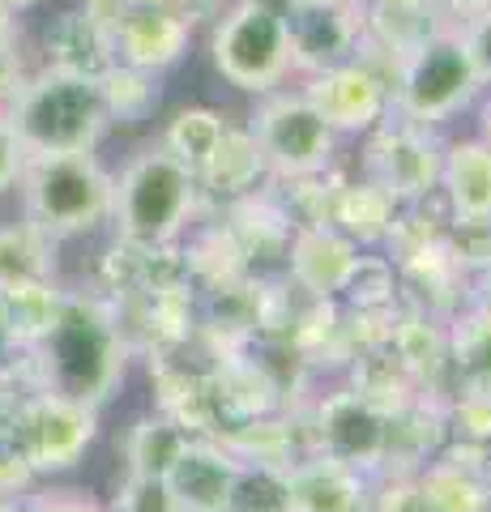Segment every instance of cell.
I'll use <instances>...</instances> for the list:
<instances>
[{
    "instance_id": "cell-1",
    "label": "cell",
    "mask_w": 491,
    "mask_h": 512,
    "mask_svg": "<svg viewBox=\"0 0 491 512\" xmlns=\"http://www.w3.org/2000/svg\"><path fill=\"white\" fill-rule=\"evenodd\" d=\"M133 363V346L116 308L94 291H73L60 303L52 329L26 350V389H47L103 410L120 393Z\"/></svg>"
},
{
    "instance_id": "cell-2",
    "label": "cell",
    "mask_w": 491,
    "mask_h": 512,
    "mask_svg": "<svg viewBox=\"0 0 491 512\" xmlns=\"http://www.w3.org/2000/svg\"><path fill=\"white\" fill-rule=\"evenodd\" d=\"M201 201V184L180 158L163 146H141L112 171V239L137 248H171L193 222Z\"/></svg>"
},
{
    "instance_id": "cell-3",
    "label": "cell",
    "mask_w": 491,
    "mask_h": 512,
    "mask_svg": "<svg viewBox=\"0 0 491 512\" xmlns=\"http://www.w3.org/2000/svg\"><path fill=\"white\" fill-rule=\"evenodd\" d=\"M22 218L56 244L99 235L112 222V167L99 150L86 154H30L18 180Z\"/></svg>"
},
{
    "instance_id": "cell-4",
    "label": "cell",
    "mask_w": 491,
    "mask_h": 512,
    "mask_svg": "<svg viewBox=\"0 0 491 512\" xmlns=\"http://www.w3.org/2000/svg\"><path fill=\"white\" fill-rule=\"evenodd\" d=\"M5 116L26 154H86L99 150L107 137L99 82L43 69V64L13 94Z\"/></svg>"
},
{
    "instance_id": "cell-5",
    "label": "cell",
    "mask_w": 491,
    "mask_h": 512,
    "mask_svg": "<svg viewBox=\"0 0 491 512\" xmlns=\"http://www.w3.org/2000/svg\"><path fill=\"white\" fill-rule=\"evenodd\" d=\"M389 86H393L389 116L410 120L419 128L449 124L453 116H462V111L479 103V94L487 90L457 22L436 30L432 39H423L415 52H406L393 64Z\"/></svg>"
},
{
    "instance_id": "cell-6",
    "label": "cell",
    "mask_w": 491,
    "mask_h": 512,
    "mask_svg": "<svg viewBox=\"0 0 491 512\" xmlns=\"http://www.w3.org/2000/svg\"><path fill=\"white\" fill-rule=\"evenodd\" d=\"M210 64L240 94L282 90L291 73V30L287 9L269 0H235L210 26Z\"/></svg>"
},
{
    "instance_id": "cell-7",
    "label": "cell",
    "mask_w": 491,
    "mask_h": 512,
    "mask_svg": "<svg viewBox=\"0 0 491 512\" xmlns=\"http://www.w3.org/2000/svg\"><path fill=\"white\" fill-rule=\"evenodd\" d=\"M248 137L257 141L265 175L274 180H316L334 167L338 133L299 90H269L248 116Z\"/></svg>"
},
{
    "instance_id": "cell-8",
    "label": "cell",
    "mask_w": 491,
    "mask_h": 512,
    "mask_svg": "<svg viewBox=\"0 0 491 512\" xmlns=\"http://www.w3.org/2000/svg\"><path fill=\"white\" fill-rule=\"evenodd\" d=\"M13 419L35 483H60L82 466L99 440V410L47 389H22L13 402Z\"/></svg>"
},
{
    "instance_id": "cell-9",
    "label": "cell",
    "mask_w": 491,
    "mask_h": 512,
    "mask_svg": "<svg viewBox=\"0 0 491 512\" xmlns=\"http://www.w3.org/2000/svg\"><path fill=\"white\" fill-rule=\"evenodd\" d=\"M308 448L355 466L359 474H385L389 478V453H393V410L372 402L355 384L325 393L312 406Z\"/></svg>"
},
{
    "instance_id": "cell-10",
    "label": "cell",
    "mask_w": 491,
    "mask_h": 512,
    "mask_svg": "<svg viewBox=\"0 0 491 512\" xmlns=\"http://www.w3.org/2000/svg\"><path fill=\"white\" fill-rule=\"evenodd\" d=\"M440 154H445V141L436 137V128L389 116L368 133L363 180L398 205H423L440 184Z\"/></svg>"
},
{
    "instance_id": "cell-11",
    "label": "cell",
    "mask_w": 491,
    "mask_h": 512,
    "mask_svg": "<svg viewBox=\"0 0 491 512\" xmlns=\"http://www.w3.org/2000/svg\"><path fill=\"white\" fill-rule=\"evenodd\" d=\"M299 94L316 107V116L338 137H368L376 124L389 120V107H393L389 73L363 56L338 64V69L312 73L299 86Z\"/></svg>"
},
{
    "instance_id": "cell-12",
    "label": "cell",
    "mask_w": 491,
    "mask_h": 512,
    "mask_svg": "<svg viewBox=\"0 0 491 512\" xmlns=\"http://www.w3.org/2000/svg\"><path fill=\"white\" fill-rule=\"evenodd\" d=\"M491 444L449 440L410 474L427 512H491Z\"/></svg>"
},
{
    "instance_id": "cell-13",
    "label": "cell",
    "mask_w": 491,
    "mask_h": 512,
    "mask_svg": "<svg viewBox=\"0 0 491 512\" xmlns=\"http://www.w3.org/2000/svg\"><path fill=\"white\" fill-rule=\"evenodd\" d=\"M287 30H291V69L308 73V77L338 69L346 60H359L363 47H368L363 0H351V5H338V9L291 5Z\"/></svg>"
},
{
    "instance_id": "cell-14",
    "label": "cell",
    "mask_w": 491,
    "mask_h": 512,
    "mask_svg": "<svg viewBox=\"0 0 491 512\" xmlns=\"http://www.w3.org/2000/svg\"><path fill=\"white\" fill-rule=\"evenodd\" d=\"M240 478V457L218 436H188L167 470V491L180 512H227Z\"/></svg>"
},
{
    "instance_id": "cell-15",
    "label": "cell",
    "mask_w": 491,
    "mask_h": 512,
    "mask_svg": "<svg viewBox=\"0 0 491 512\" xmlns=\"http://www.w3.org/2000/svg\"><path fill=\"white\" fill-rule=\"evenodd\" d=\"M363 252L355 239H346L338 227L329 222H299L291 231V252H287V269L291 282L312 299H334L342 295L351 278L359 274Z\"/></svg>"
},
{
    "instance_id": "cell-16",
    "label": "cell",
    "mask_w": 491,
    "mask_h": 512,
    "mask_svg": "<svg viewBox=\"0 0 491 512\" xmlns=\"http://www.w3.org/2000/svg\"><path fill=\"white\" fill-rule=\"evenodd\" d=\"M30 43H35V60L43 69L73 73V77H86V82H99V77L116 64L112 30L86 18L77 5L52 13Z\"/></svg>"
},
{
    "instance_id": "cell-17",
    "label": "cell",
    "mask_w": 491,
    "mask_h": 512,
    "mask_svg": "<svg viewBox=\"0 0 491 512\" xmlns=\"http://www.w3.org/2000/svg\"><path fill=\"white\" fill-rule=\"evenodd\" d=\"M282 495L287 512H363L372 508V478L325 453H304L282 470Z\"/></svg>"
},
{
    "instance_id": "cell-18",
    "label": "cell",
    "mask_w": 491,
    "mask_h": 512,
    "mask_svg": "<svg viewBox=\"0 0 491 512\" xmlns=\"http://www.w3.org/2000/svg\"><path fill=\"white\" fill-rule=\"evenodd\" d=\"M436 192L457 231H491V146L483 137L445 141Z\"/></svg>"
},
{
    "instance_id": "cell-19",
    "label": "cell",
    "mask_w": 491,
    "mask_h": 512,
    "mask_svg": "<svg viewBox=\"0 0 491 512\" xmlns=\"http://www.w3.org/2000/svg\"><path fill=\"white\" fill-rule=\"evenodd\" d=\"M116 64L146 73H171L193 47V26L176 9H129L112 30Z\"/></svg>"
},
{
    "instance_id": "cell-20",
    "label": "cell",
    "mask_w": 491,
    "mask_h": 512,
    "mask_svg": "<svg viewBox=\"0 0 491 512\" xmlns=\"http://www.w3.org/2000/svg\"><path fill=\"white\" fill-rule=\"evenodd\" d=\"M363 18H368V47H363V60L372 52H389L393 64H398L406 52H415L423 39H432L436 30L449 26L445 9H440L436 0H363Z\"/></svg>"
},
{
    "instance_id": "cell-21",
    "label": "cell",
    "mask_w": 491,
    "mask_h": 512,
    "mask_svg": "<svg viewBox=\"0 0 491 512\" xmlns=\"http://www.w3.org/2000/svg\"><path fill=\"white\" fill-rule=\"evenodd\" d=\"M60 248L30 218L0 222V291L35 282H60Z\"/></svg>"
},
{
    "instance_id": "cell-22",
    "label": "cell",
    "mask_w": 491,
    "mask_h": 512,
    "mask_svg": "<svg viewBox=\"0 0 491 512\" xmlns=\"http://www.w3.org/2000/svg\"><path fill=\"white\" fill-rule=\"evenodd\" d=\"M402 205L385 197L376 184L368 180H355V184H342L334 188V197H329L321 222H329V227H338L346 239H355V244H376V239H385L393 218H398Z\"/></svg>"
},
{
    "instance_id": "cell-23",
    "label": "cell",
    "mask_w": 491,
    "mask_h": 512,
    "mask_svg": "<svg viewBox=\"0 0 491 512\" xmlns=\"http://www.w3.org/2000/svg\"><path fill=\"white\" fill-rule=\"evenodd\" d=\"M188 444V431L180 423H171L167 414L146 410L124 427L120 436V457H124V474L133 478H167L171 461L180 457V448Z\"/></svg>"
},
{
    "instance_id": "cell-24",
    "label": "cell",
    "mask_w": 491,
    "mask_h": 512,
    "mask_svg": "<svg viewBox=\"0 0 491 512\" xmlns=\"http://www.w3.org/2000/svg\"><path fill=\"white\" fill-rule=\"evenodd\" d=\"M99 99L107 128H146L158 116V103H163V77L129 69V64H112L99 77Z\"/></svg>"
},
{
    "instance_id": "cell-25",
    "label": "cell",
    "mask_w": 491,
    "mask_h": 512,
    "mask_svg": "<svg viewBox=\"0 0 491 512\" xmlns=\"http://www.w3.org/2000/svg\"><path fill=\"white\" fill-rule=\"evenodd\" d=\"M227 116L223 111H214V107H180L176 116L167 120L163 128V137H158V146H163L171 158H180V163L201 175L205 163L214 158V150L223 146V137H227Z\"/></svg>"
},
{
    "instance_id": "cell-26",
    "label": "cell",
    "mask_w": 491,
    "mask_h": 512,
    "mask_svg": "<svg viewBox=\"0 0 491 512\" xmlns=\"http://www.w3.org/2000/svg\"><path fill=\"white\" fill-rule=\"evenodd\" d=\"M261 175H265V163L257 154V141L248 137V128H227L223 146L205 163L197 184L201 192H214V197H244V192L257 188Z\"/></svg>"
},
{
    "instance_id": "cell-27",
    "label": "cell",
    "mask_w": 491,
    "mask_h": 512,
    "mask_svg": "<svg viewBox=\"0 0 491 512\" xmlns=\"http://www.w3.org/2000/svg\"><path fill=\"white\" fill-rule=\"evenodd\" d=\"M69 286L65 282H35V286H13V291H0V303L9 312V325L18 329V338L26 342V350L35 346L52 320L60 316V303H65Z\"/></svg>"
},
{
    "instance_id": "cell-28",
    "label": "cell",
    "mask_w": 491,
    "mask_h": 512,
    "mask_svg": "<svg viewBox=\"0 0 491 512\" xmlns=\"http://www.w3.org/2000/svg\"><path fill=\"white\" fill-rule=\"evenodd\" d=\"M445 419L457 431V440L491 444V372H462L445 406Z\"/></svg>"
},
{
    "instance_id": "cell-29",
    "label": "cell",
    "mask_w": 491,
    "mask_h": 512,
    "mask_svg": "<svg viewBox=\"0 0 491 512\" xmlns=\"http://www.w3.org/2000/svg\"><path fill=\"white\" fill-rule=\"evenodd\" d=\"M18 393L0 389V500H13V495H26L30 487H35V474H30L26 457H22V444H18V419H13Z\"/></svg>"
},
{
    "instance_id": "cell-30",
    "label": "cell",
    "mask_w": 491,
    "mask_h": 512,
    "mask_svg": "<svg viewBox=\"0 0 491 512\" xmlns=\"http://www.w3.org/2000/svg\"><path fill=\"white\" fill-rule=\"evenodd\" d=\"M103 504L107 512H180L163 478H133V474H124L112 491V500Z\"/></svg>"
},
{
    "instance_id": "cell-31",
    "label": "cell",
    "mask_w": 491,
    "mask_h": 512,
    "mask_svg": "<svg viewBox=\"0 0 491 512\" xmlns=\"http://www.w3.org/2000/svg\"><path fill=\"white\" fill-rule=\"evenodd\" d=\"M26 512H107V504L86 487L35 483L26 491Z\"/></svg>"
},
{
    "instance_id": "cell-32",
    "label": "cell",
    "mask_w": 491,
    "mask_h": 512,
    "mask_svg": "<svg viewBox=\"0 0 491 512\" xmlns=\"http://www.w3.org/2000/svg\"><path fill=\"white\" fill-rule=\"evenodd\" d=\"M0 389L5 393L26 389V342L18 338V329L9 325L5 303H0Z\"/></svg>"
},
{
    "instance_id": "cell-33",
    "label": "cell",
    "mask_w": 491,
    "mask_h": 512,
    "mask_svg": "<svg viewBox=\"0 0 491 512\" xmlns=\"http://www.w3.org/2000/svg\"><path fill=\"white\" fill-rule=\"evenodd\" d=\"M26 146L13 133L9 116L0 111V197H9V192H18V180H22V167H26Z\"/></svg>"
},
{
    "instance_id": "cell-34",
    "label": "cell",
    "mask_w": 491,
    "mask_h": 512,
    "mask_svg": "<svg viewBox=\"0 0 491 512\" xmlns=\"http://www.w3.org/2000/svg\"><path fill=\"white\" fill-rule=\"evenodd\" d=\"M457 30H462V39L470 47V60H474V69H479L483 86H491V5L466 22H457Z\"/></svg>"
},
{
    "instance_id": "cell-35",
    "label": "cell",
    "mask_w": 491,
    "mask_h": 512,
    "mask_svg": "<svg viewBox=\"0 0 491 512\" xmlns=\"http://www.w3.org/2000/svg\"><path fill=\"white\" fill-rule=\"evenodd\" d=\"M372 512H427V508L419 504L410 478H385L380 495H372Z\"/></svg>"
},
{
    "instance_id": "cell-36",
    "label": "cell",
    "mask_w": 491,
    "mask_h": 512,
    "mask_svg": "<svg viewBox=\"0 0 491 512\" xmlns=\"http://www.w3.org/2000/svg\"><path fill=\"white\" fill-rule=\"evenodd\" d=\"M77 9H82L86 18H94L99 26L116 30V26H120V18L129 13V0H77Z\"/></svg>"
},
{
    "instance_id": "cell-37",
    "label": "cell",
    "mask_w": 491,
    "mask_h": 512,
    "mask_svg": "<svg viewBox=\"0 0 491 512\" xmlns=\"http://www.w3.org/2000/svg\"><path fill=\"white\" fill-rule=\"evenodd\" d=\"M436 5L445 9L449 22H466V18H474V13H483L491 0H436Z\"/></svg>"
},
{
    "instance_id": "cell-38",
    "label": "cell",
    "mask_w": 491,
    "mask_h": 512,
    "mask_svg": "<svg viewBox=\"0 0 491 512\" xmlns=\"http://www.w3.org/2000/svg\"><path fill=\"white\" fill-rule=\"evenodd\" d=\"M470 312H479L491 320V261L483 265V274H479V286H474V308Z\"/></svg>"
},
{
    "instance_id": "cell-39",
    "label": "cell",
    "mask_w": 491,
    "mask_h": 512,
    "mask_svg": "<svg viewBox=\"0 0 491 512\" xmlns=\"http://www.w3.org/2000/svg\"><path fill=\"white\" fill-rule=\"evenodd\" d=\"M474 137H483L491 146V86L479 94V133H474Z\"/></svg>"
},
{
    "instance_id": "cell-40",
    "label": "cell",
    "mask_w": 491,
    "mask_h": 512,
    "mask_svg": "<svg viewBox=\"0 0 491 512\" xmlns=\"http://www.w3.org/2000/svg\"><path fill=\"white\" fill-rule=\"evenodd\" d=\"M0 5H5V9L13 13V18H22V13H30V9H39V5H43V0H0Z\"/></svg>"
},
{
    "instance_id": "cell-41",
    "label": "cell",
    "mask_w": 491,
    "mask_h": 512,
    "mask_svg": "<svg viewBox=\"0 0 491 512\" xmlns=\"http://www.w3.org/2000/svg\"><path fill=\"white\" fill-rule=\"evenodd\" d=\"M180 0H129V9H176Z\"/></svg>"
},
{
    "instance_id": "cell-42",
    "label": "cell",
    "mask_w": 491,
    "mask_h": 512,
    "mask_svg": "<svg viewBox=\"0 0 491 512\" xmlns=\"http://www.w3.org/2000/svg\"><path fill=\"white\" fill-rule=\"evenodd\" d=\"M291 5H308V9H338V5H351V0H291Z\"/></svg>"
},
{
    "instance_id": "cell-43",
    "label": "cell",
    "mask_w": 491,
    "mask_h": 512,
    "mask_svg": "<svg viewBox=\"0 0 491 512\" xmlns=\"http://www.w3.org/2000/svg\"><path fill=\"white\" fill-rule=\"evenodd\" d=\"M18 22H22V18H13V13H9L5 5H0V39H5V35H9V30H13V26H18Z\"/></svg>"
}]
</instances>
